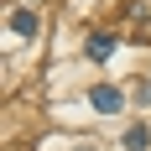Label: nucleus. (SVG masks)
<instances>
[{
  "label": "nucleus",
  "instance_id": "nucleus-1",
  "mask_svg": "<svg viewBox=\"0 0 151 151\" xmlns=\"http://www.w3.org/2000/svg\"><path fill=\"white\" fill-rule=\"evenodd\" d=\"M89 99H94V109H99V115H120V104H125V94L115 89V83H94Z\"/></svg>",
  "mask_w": 151,
  "mask_h": 151
},
{
  "label": "nucleus",
  "instance_id": "nucleus-2",
  "mask_svg": "<svg viewBox=\"0 0 151 151\" xmlns=\"http://www.w3.org/2000/svg\"><path fill=\"white\" fill-rule=\"evenodd\" d=\"M109 52H115V37H104V31H94V37H89V58H94V63H104Z\"/></svg>",
  "mask_w": 151,
  "mask_h": 151
},
{
  "label": "nucleus",
  "instance_id": "nucleus-3",
  "mask_svg": "<svg viewBox=\"0 0 151 151\" xmlns=\"http://www.w3.org/2000/svg\"><path fill=\"white\" fill-rule=\"evenodd\" d=\"M151 146V130L146 125H130V130H125V151H146Z\"/></svg>",
  "mask_w": 151,
  "mask_h": 151
},
{
  "label": "nucleus",
  "instance_id": "nucleus-4",
  "mask_svg": "<svg viewBox=\"0 0 151 151\" xmlns=\"http://www.w3.org/2000/svg\"><path fill=\"white\" fill-rule=\"evenodd\" d=\"M11 26L21 31V37H37V11H16V16H11Z\"/></svg>",
  "mask_w": 151,
  "mask_h": 151
}]
</instances>
